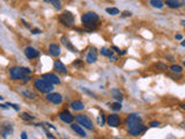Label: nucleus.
<instances>
[{"label": "nucleus", "instance_id": "1", "mask_svg": "<svg viewBox=\"0 0 185 139\" xmlns=\"http://www.w3.org/2000/svg\"><path fill=\"white\" fill-rule=\"evenodd\" d=\"M125 125L129 130V133L133 137L140 136L147 130V126L142 123V119H141L140 115L134 114V112L127 115V117L125 119Z\"/></svg>", "mask_w": 185, "mask_h": 139}, {"label": "nucleus", "instance_id": "2", "mask_svg": "<svg viewBox=\"0 0 185 139\" xmlns=\"http://www.w3.org/2000/svg\"><path fill=\"white\" fill-rule=\"evenodd\" d=\"M34 88L42 94H48L53 91V85L49 84L43 78H38V79L34 80Z\"/></svg>", "mask_w": 185, "mask_h": 139}, {"label": "nucleus", "instance_id": "3", "mask_svg": "<svg viewBox=\"0 0 185 139\" xmlns=\"http://www.w3.org/2000/svg\"><path fill=\"white\" fill-rule=\"evenodd\" d=\"M75 121H76L78 124L81 125L83 129H87V130H90V131H92V130L95 129V125H94V123H92V121H91L87 115H84V114H79V115H76V116H75Z\"/></svg>", "mask_w": 185, "mask_h": 139}, {"label": "nucleus", "instance_id": "4", "mask_svg": "<svg viewBox=\"0 0 185 139\" xmlns=\"http://www.w3.org/2000/svg\"><path fill=\"white\" fill-rule=\"evenodd\" d=\"M58 20H59V22H60L63 26H65V27H67V28L73 27L74 23H75V16H74V14L71 13L69 11H65L63 14H60L59 18H58Z\"/></svg>", "mask_w": 185, "mask_h": 139}, {"label": "nucleus", "instance_id": "5", "mask_svg": "<svg viewBox=\"0 0 185 139\" xmlns=\"http://www.w3.org/2000/svg\"><path fill=\"white\" fill-rule=\"evenodd\" d=\"M24 76H27V74H24L22 67L13 66V67H11V68H10V77H11V79H12V80H14V81H16V80H21Z\"/></svg>", "mask_w": 185, "mask_h": 139}, {"label": "nucleus", "instance_id": "6", "mask_svg": "<svg viewBox=\"0 0 185 139\" xmlns=\"http://www.w3.org/2000/svg\"><path fill=\"white\" fill-rule=\"evenodd\" d=\"M100 21V16L97 13L95 12H87L84 14H82L81 16V22L82 23H89V22H99Z\"/></svg>", "mask_w": 185, "mask_h": 139}, {"label": "nucleus", "instance_id": "7", "mask_svg": "<svg viewBox=\"0 0 185 139\" xmlns=\"http://www.w3.org/2000/svg\"><path fill=\"white\" fill-rule=\"evenodd\" d=\"M13 133V124L8 121H4L0 126V134L3 136V138H6L8 134L11 136Z\"/></svg>", "mask_w": 185, "mask_h": 139}, {"label": "nucleus", "instance_id": "8", "mask_svg": "<svg viewBox=\"0 0 185 139\" xmlns=\"http://www.w3.org/2000/svg\"><path fill=\"white\" fill-rule=\"evenodd\" d=\"M45 99H46V101H49V102L52 103V104H60V103L63 102V95L59 94V93H52V92H50V93L46 94Z\"/></svg>", "mask_w": 185, "mask_h": 139}, {"label": "nucleus", "instance_id": "9", "mask_svg": "<svg viewBox=\"0 0 185 139\" xmlns=\"http://www.w3.org/2000/svg\"><path fill=\"white\" fill-rule=\"evenodd\" d=\"M107 123L111 127H118L122 124V119H120V117L117 114H110L107 117Z\"/></svg>", "mask_w": 185, "mask_h": 139}, {"label": "nucleus", "instance_id": "10", "mask_svg": "<svg viewBox=\"0 0 185 139\" xmlns=\"http://www.w3.org/2000/svg\"><path fill=\"white\" fill-rule=\"evenodd\" d=\"M58 117L59 119L63 122V123H66V124H71L73 121H74V116L68 111V110H63L58 114Z\"/></svg>", "mask_w": 185, "mask_h": 139}, {"label": "nucleus", "instance_id": "11", "mask_svg": "<svg viewBox=\"0 0 185 139\" xmlns=\"http://www.w3.org/2000/svg\"><path fill=\"white\" fill-rule=\"evenodd\" d=\"M86 60H87L88 64H94V63H96V60H97V50H96V48L91 46V48L89 49V52H88L87 56H86Z\"/></svg>", "mask_w": 185, "mask_h": 139}, {"label": "nucleus", "instance_id": "12", "mask_svg": "<svg viewBox=\"0 0 185 139\" xmlns=\"http://www.w3.org/2000/svg\"><path fill=\"white\" fill-rule=\"evenodd\" d=\"M42 78H43L45 81H48L49 84H51V85H59V84H60L59 77L56 76L54 73H45V74L42 76Z\"/></svg>", "mask_w": 185, "mask_h": 139}, {"label": "nucleus", "instance_id": "13", "mask_svg": "<svg viewBox=\"0 0 185 139\" xmlns=\"http://www.w3.org/2000/svg\"><path fill=\"white\" fill-rule=\"evenodd\" d=\"M24 55H26V57L28 59H35V58H37L39 56V52L36 49H34L33 46H27L24 49Z\"/></svg>", "mask_w": 185, "mask_h": 139}, {"label": "nucleus", "instance_id": "14", "mask_svg": "<svg viewBox=\"0 0 185 139\" xmlns=\"http://www.w3.org/2000/svg\"><path fill=\"white\" fill-rule=\"evenodd\" d=\"M49 53H50L51 57L58 58V57L60 56V53H61V49H60V46H59L58 44H50V46H49Z\"/></svg>", "mask_w": 185, "mask_h": 139}, {"label": "nucleus", "instance_id": "15", "mask_svg": "<svg viewBox=\"0 0 185 139\" xmlns=\"http://www.w3.org/2000/svg\"><path fill=\"white\" fill-rule=\"evenodd\" d=\"M53 67H54L56 72H58L60 74H67V68L60 60H56L54 64H53Z\"/></svg>", "mask_w": 185, "mask_h": 139}, {"label": "nucleus", "instance_id": "16", "mask_svg": "<svg viewBox=\"0 0 185 139\" xmlns=\"http://www.w3.org/2000/svg\"><path fill=\"white\" fill-rule=\"evenodd\" d=\"M71 129H72L76 134H79L80 137H87V133H86V131L83 130V127H82L81 125L74 124V123L72 122V123H71Z\"/></svg>", "mask_w": 185, "mask_h": 139}, {"label": "nucleus", "instance_id": "17", "mask_svg": "<svg viewBox=\"0 0 185 139\" xmlns=\"http://www.w3.org/2000/svg\"><path fill=\"white\" fill-rule=\"evenodd\" d=\"M20 93L22 94L23 97H26V99H28V100H35V99L37 97V94H36L35 92L28 89V88H26V89H20Z\"/></svg>", "mask_w": 185, "mask_h": 139}, {"label": "nucleus", "instance_id": "18", "mask_svg": "<svg viewBox=\"0 0 185 139\" xmlns=\"http://www.w3.org/2000/svg\"><path fill=\"white\" fill-rule=\"evenodd\" d=\"M111 95L116 101H119V102H122L123 99H124V94L119 88H112L111 89Z\"/></svg>", "mask_w": 185, "mask_h": 139}, {"label": "nucleus", "instance_id": "19", "mask_svg": "<svg viewBox=\"0 0 185 139\" xmlns=\"http://www.w3.org/2000/svg\"><path fill=\"white\" fill-rule=\"evenodd\" d=\"M171 10H177L179 7H182V3L179 1V0H165V3H164Z\"/></svg>", "mask_w": 185, "mask_h": 139}, {"label": "nucleus", "instance_id": "20", "mask_svg": "<svg viewBox=\"0 0 185 139\" xmlns=\"http://www.w3.org/2000/svg\"><path fill=\"white\" fill-rule=\"evenodd\" d=\"M71 108L74 110V111H81L84 109V103L79 101V100H75L73 102H71Z\"/></svg>", "mask_w": 185, "mask_h": 139}, {"label": "nucleus", "instance_id": "21", "mask_svg": "<svg viewBox=\"0 0 185 139\" xmlns=\"http://www.w3.org/2000/svg\"><path fill=\"white\" fill-rule=\"evenodd\" d=\"M82 26H83V28L86 29V31L88 33V34H90L92 30H96L97 28H99V25H97V22H89V23H82Z\"/></svg>", "mask_w": 185, "mask_h": 139}, {"label": "nucleus", "instance_id": "22", "mask_svg": "<svg viewBox=\"0 0 185 139\" xmlns=\"http://www.w3.org/2000/svg\"><path fill=\"white\" fill-rule=\"evenodd\" d=\"M149 4H150V6H152V7H154V8H158V10L163 8V6H164V3L162 1V0H150Z\"/></svg>", "mask_w": 185, "mask_h": 139}, {"label": "nucleus", "instance_id": "23", "mask_svg": "<svg viewBox=\"0 0 185 139\" xmlns=\"http://www.w3.org/2000/svg\"><path fill=\"white\" fill-rule=\"evenodd\" d=\"M20 118L26 121V122H33L35 119V116H33V115H30L28 112H21L20 114Z\"/></svg>", "mask_w": 185, "mask_h": 139}, {"label": "nucleus", "instance_id": "24", "mask_svg": "<svg viewBox=\"0 0 185 139\" xmlns=\"http://www.w3.org/2000/svg\"><path fill=\"white\" fill-rule=\"evenodd\" d=\"M100 52H101V55L104 56V57H110V56L114 55L112 49H109V48H107V46H103V48L100 50Z\"/></svg>", "mask_w": 185, "mask_h": 139}, {"label": "nucleus", "instance_id": "25", "mask_svg": "<svg viewBox=\"0 0 185 139\" xmlns=\"http://www.w3.org/2000/svg\"><path fill=\"white\" fill-rule=\"evenodd\" d=\"M155 68L156 70H158V71H161V72H165L167 70H168V65L167 64H164V63H162V61H158V63H155Z\"/></svg>", "mask_w": 185, "mask_h": 139}, {"label": "nucleus", "instance_id": "26", "mask_svg": "<svg viewBox=\"0 0 185 139\" xmlns=\"http://www.w3.org/2000/svg\"><path fill=\"white\" fill-rule=\"evenodd\" d=\"M97 123H99V125H100V126H103V125L107 123V117H105V115H104V112H103V111H101V112H100L99 118H97Z\"/></svg>", "mask_w": 185, "mask_h": 139}, {"label": "nucleus", "instance_id": "27", "mask_svg": "<svg viewBox=\"0 0 185 139\" xmlns=\"http://www.w3.org/2000/svg\"><path fill=\"white\" fill-rule=\"evenodd\" d=\"M170 71L173 72V73H182L183 72V67L180 65H177V64H172L170 66Z\"/></svg>", "mask_w": 185, "mask_h": 139}, {"label": "nucleus", "instance_id": "28", "mask_svg": "<svg viewBox=\"0 0 185 139\" xmlns=\"http://www.w3.org/2000/svg\"><path fill=\"white\" fill-rule=\"evenodd\" d=\"M105 12H107L108 14L112 15V16H115V15H118V14H119V10H118V8H116V7H108V8H105Z\"/></svg>", "mask_w": 185, "mask_h": 139}, {"label": "nucleus", "instance_id": "29", "mask_svg": "<svg viewBox=\"0 0 185 139\" xmlns=\"http://www.w3.org/2000/svg\"><path fill=\"white\" fill-rule=\"evenodd\" d=\"M72 66L75 67V68H83V67H84V63H83V60H81V59H75V60L72 63Z\"/></svg>", "mask_w": 185, "mask_h": 139}, {"label": "nucleus", "instance_id": "30", "mask_svg": "<svg viewBox=\"0 0 185 139\" xmlns=\"http://www.w3.org/2000/svg\"><path fill=\"white\" fill-rule=\"evenodd\" d=\"M49 3H50L57 11H60V10H61V1H60V0H49Z\"/></svg>", "mask_w": 185, "mask_h": 139}, {"label": "nucleus", "instance_id": "31", "mask_svg": "<svg viewBox=\"0 0 185 139\" xmlns=\"http://www.w3.org/2000/svg\"><path fill=\"white\" fill-rule=\"evenodd\" d=\"M114 111H119V110H122V102H119V101H117V102H114V103H111V107H110Z\"/></svg>", "mask_w": 185, "mask_h": 139}, {"label": "nucleus", "instance_id": "32", "mask_svg": "<svg viewBox=\"0 0 185 139\" xmlns=\"http://www.w3.org/2000/svg\"><path fill=\"white\" fill-rule=\"evenodd\" d=\"M60 42H61V44H63V45H65V48L71 43V41H69V38H68L67 36H61Z\"/></svg>", "mask_w": 185, "mask_h": 139}, {"label": "nucleus", "instance_id": "33", "mask_svg": "<svg viewBox=\"0 0 185 139\" xmlns=\"http://www.w3.org/2000/svg\"><path fill=\"white\" fill-rule=\"evenodd\" d=\"M169 77L170 78H172V80H180L182 79V76H180V73H170L169 74Z\"/></svg>", "mask_w": 185, "mask_h": 139}, {"label": "nucleus", "instance_id": "34", "mask_svg": "<svg viewBox=\"0 0 185 139\" xmlns=\"http://www.w3.org/2000/svg\"><path fill=\"white\" fill-rule=\"evenodd\" d=\"M66 49H68L71 52H74V53H78V52H79V50H78V49H76L72 43H69V44L66 46Z\"/></svg>", "mask_w": 185, "mask_h": 139}, {"label": "nucleus", "instance_id": "35", "mask_svg": "<svg viewBox=\"0 0 185 139\" xmlns=\"http://www.w3.org/2000/svg\"><path fill=\"white\" fill-rule=\"evenodd\" d=\"M120 16H122V18H131V16H132V13H131L130 11H124V12L120 14Z\"/></svg>", "mask_w": 185, "mask_h": 139}, {"label": "nucleus", "instance_id": "36", "mask_svg": "<svg viewBox=\"0 0 185 139\" xmlns=\"http://www.w3.org/2000/svg\"><path fill=\"white\" fill-rule=\"evenodd\" d=\"M7 106H8V107H12V108H13V109H15L16 111H19V110H20V106H19V104H14V103H10V102H8V103H7Z\"/></svg>", "mask_w": 185, "mask_h": 139}, {"label": "nucleus", "instance_id": "37", "mask_svg": "<svg viewBox=\"0 0 185 139\" xmlns=\"http://www.w3.org/2000/svg\"><path fill=\"white\" fill-rule=\"evenodd\" d=\"M22 70H23L24 74H27V76H30V74H31V70H30L29 67H22Z\"/></svg>", "mask_w": 185, "mask_h": 139}, {"label": "nucleus", "instance_id": "38", "mask_svg": "<svg viewBox=\"0 0 185 139\" xmlns=\"http://www.w3.org/2000/svg\"><path fill=\"white\" fill-rule=\"evenodd\" d=\"M165 58H167V59H169V61H171V63H173V61H175V57H173V56H171V55H169V53H168V55H165Z\"/></svg>", "mask_w": 185, "mask_h": 139}, {"label": "nucleus", "instance_id": "39", "mask_svg": "<svg viewBox=\"0 0 185 139\" xmlns=\"http://www.w3.org/2000/svg\"><path fill=\"white\" fill-rule=\"evenodd\" d=\"M149 125H150L152 127H156V126H160V125H161V123H160V122H152Z\"/></svg>", "mask_w": 185, "mask_h": 139}, {"label": "nucleus", "instance_id": "40", "mask_svg": "<svg viewBox=\"0 0 185 139\" xmlns=\"http://www.w3.org/2000/svg\"><path fill=\"white\" fill-rule=\"evenodd\" d=\"M22 23L24 25V27H26V28H28V29H31V25H30V23H28V22H26L24 20H22Z\"/></svg>", "mask_w": 185, "mask_h": 139}, {"label": "nucleus", "instance_id": "41", "mask_svg": "<svg viewBox=\"0 0 185 139\" xmlns=\"http://www.w3.org/2000/svg\"><path fill=\"white\" fill-rule=\"evenodd\" d=\"M31 33H33L34 35H38V34H41V33H42V30H41V29H33V30H31Z\"/></svg>", "mask_w": 185, "mask_h": 139}, {"label": "nucleus", "instance_id": "42", "mask_svg": "<svg viewBox=\"0 0 185 139\" xmlns=\"http://www.w3.org/2000/svg\"><path fill=\"white\" fill-rule=\"evenodd\" d=\"M175 38H176L177 41H182V40H183V35H182V34H177V35L175 36Z\"/></svg>", "mask_w": 185, "mask_h": 139}, {"label": "nucleus", "instance_id": "43", "mask_svg": "<svg viewBox=\"0 0 185 139\" xmlns=\"http://www.w3.org/2000/svg\"><path fill=\"white\" fill-rule=\"evenodd\" d=\"M117 53H118L119 56H125V55H126L127 52H126V50H119V51H118Z\"/></svg>", "mask_w": 185, "mask_h": 139}, {"label": "nucleus", "instance_id": "44", "mask_svg": "<svg viewBox=\"0 0 185 139\" xmlns=\"http://www.w3.org/2000/svg\"><path fill=\"white\" fill-rule=\"evenodd\" d=\"M109 59H110V61H117V60H118V58H117V57H115L114 55H112V56H110V57H109Z\"/></svg>", "mask_w": 185, "mask_h": 139}, {"label": "nucleus", "instance_id": "45", "mask_svg": "<svg viewBox=\"0 0 185 139\" xmlns=\"http://www.w3.org/2000/svg\"><path fill=\"white\" fill-rule=\"evenodd\" d=\"M21 138H22V139H27V138H28L27 132H22V133H21Z\"/></svg>", "mask_w": 185, "mask_h": 139}, {"label": "nucleus", "instance_id": "46", "mask_svg": "<svg viewBox=\"0 0 185 139\" xmlns=\"http://www.w3.org/2000/svg\"><path fill=\"white\" fill-rule=\"evenodd\" d=\"M45 133H46V136H48L49 138H51V139H52V138H54V137H53V136H52V134H51L49 131H46V129H45Z\"/></svg>", "mask_w": 185, "mask_h": 139}, {"label": "nucleus", "instance_id": "47", "mask_svg": "<svg viewBox=\"0 0 185 139\" xmlns=\"http://www.w3.org/2000/svg\"><path fill=\"white\" fill-rule=\"evenodd\" d=\"M45 125H46L48 127H51V129H56V127H54V126H53L52 124H50V123H45Z\"/></svg>", "mask_w": 185, "mask_h": 139}, {"label": "nucleus", "instance_id": "48", "mask_svg": "<svg viewBox=\"0 0 185 139\" xmlns=\"http://www.w3.org/2000/svg\"><path fill=\"white\" fill-rule=\"evenodd\" d=\"M0 108H1V109H8L7 104H0Z\"/></svg>", "mask_w": 185, "mask_h": 139}, {"label": "nucleus", "instance_id": "49", "mask_svg": "<svg viewBox=\"0 0 185 139\" xmlns=\"http://www.w3.org/2000/svg\"><path fill=\"white\" fill-rule=\"evenodd\" d=\"M180 25H182V26H185V21H184V20H182V22H180Z\"/></svg>", "mask_w": 185, "mask_h": 139}, {"label": "nucleus", "instance_id": "50", "mask_svg": "<svg viewBox=\"0 0 185 139\" xmlns=\"http://www.w3.org/2000/svg\"><path fill=\"white\" fill-rule=\"evenodd\" d=\"M180 44H182V46H185V42H184V41H182V43H180Z\"/></svg>", "mask_w": 185, "mask_h": 139}, {"label": "nucleus", "instance_id": "51", "mask_svg": "<svg viewBox=\"0 0 185 139\" xmlns=\"http://www.w3.org/2000/svg\"><path fill=\"white\" fill-rule=\"evenodd\" d=\"M3 100H4V97H3L1 95H0V101H3Z\"/></svg>", "mask_w": 185, "mask_h": 139}, {"label": "nucleus", "instance_id": "52", "mask_svg": "<svg viewBox=\"0 0 185 139\" xmlns=\"http://www.w3.org/2000/svg\"><path fill=\"white\" fill-rule=\"evenodd\" d=\"M43 1H45V3H49V0H43Z\"/></svg>", "mask_w": 185, "mask_h": 139}]
</instances>
